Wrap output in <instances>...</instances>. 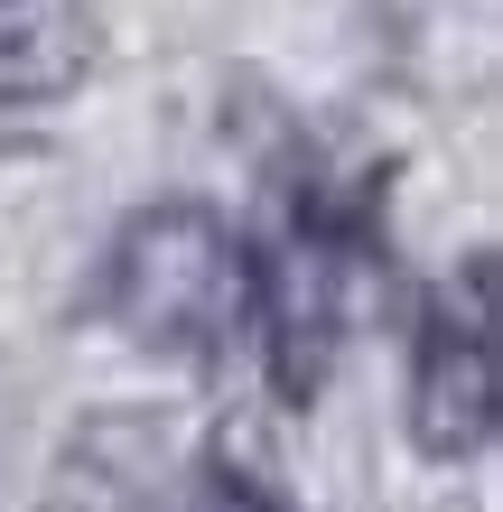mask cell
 Instances as JSON below:
<instances>
[{"mask_svg":"<svg viewBox=\"0 0 503 512\" xmlns=\"http://www.w3.org/2000/svg\"><path fill=\"white\" fill-rule=\"evenodd\" d=\"M252 252V345L271 364L280 401H317L336 373V354L364 317V298L382 280V196L373 177L308 168L280 187V215Z\"/></svg>","mask_w":503,"mask_h":512,"instance_id":"1","label":"cell"},{"mask_svg":"<svg viewBox=\"0 0 503 512\" xmlns=\"http://www.w3.org/2000/svg\"><path fill=\"white\" fill-rule=\"evenodd\" d=\"M94 317L140 354L224 364V345L252 336V252H243V233L196 196L140 205L94 261Z\"/></svg>","mask_w":503,"mask_h":512,"instance_id":"2","label":"cell"},{"mask_svg":"<svg viewBox=\"0 0 503 512\" xmlns=\"http://www.w3.org/2000/svg\"><path fill=\"white\" fill-rule=\"evenodd\" d=\"M187 512H299V503H289L280 485H261L252 466H215V475L187 494Z\"/></svg>","mask_w":503,"mask_h":512,"instance_id":"4","label":"cell"},{"mask_svg":"<svg viewBox=\"0 0 503 512\" xmlns=\"http://www.w3.org/2000/svg\"><path fill=\"white\" fill-rule=\"evenodd\" d=\"M410 438L438 466L476 457L494 438V252H466L420 308V336H410Z\"/></svg>","mask_w":503,"mask_h":512,"instance_id":"3","label":"cell"}]
</instances>
